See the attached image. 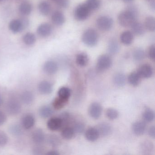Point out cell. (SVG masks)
<instances>
[{
    "mask_svg": "<svg viewBox=\"0 0 155 155\" xmlns=\"http://www.w3.org/2000/svg\"><path fill=\"white\" fill-rule=\"evenodd\" d=\"M99 36L94 29L89 28L85 31L82 36V41L88 47L96 46L98 41Z\"/></svg>",
    "mask_w": 155,
    "mask_h": 155,
    "instance_id": "cell-2",
    "label": "cell"
},
{
    "mask_svg": "<svg viewBox=\"0 0 155 155\" xmlns=\"http://www.w3.org/2000/svg\"><path fill=\"white\" fill-rule=\"evenodd\" d=\"M51 21L55 25L61 26L65 23V16L61 12L56 11L52 13Z\"/></svg>",
    "mask_w": 155,
    "mask_h": 155,
    "instance_id": "cell-17",
    "label": "cell"
},
{
    "mask_svg": "<svg viewBox=\"0 0 155 155\" xmlns=\"http://www.w3.org/2000/svg\"><path fill=\"white\" fill-rule=\"evenodd\" d=\"M114 84L119 87H124L126 83V77L124 73L118 72L113 78Z\"/></svg>",
    "mask_w": 155,
    "mask_h": 155,
    "instance_id": "cell-24",
    "label": "cell"
},
{
    "mask_svg": "<svg viewBox=\"0 0 155 155\" xmlns=\"http://www.w3.org/2000/svg\"><path fill=\"white\" fill-rule=\"evenodd\" d=\"M120 46L117 41L115 39H112L110 41L108 45V51L111 55H115L119 52Z\"/></svg>",
    "mask_w": 155,
    "mask_h": 155,
    "instance_id": "cell-25",
    "label": "cell"
},
{
    "mask_svg": "<svg viewBox=\"0 0 155 155\" xmlns=\"http://www.w3.org/2000/svg\"><path fill=\"white\" fill-rule=\"evenodd\" d=\"M9 28L10 30L14 33H19L24 30L19 19L11 21L9 25Z\"/></svg>",
    "mask_w": 155,
    "mask_h": 155,
    "instance_id": "cell-19",
    "label": "cell"
},
{
    "mask_svg": "<svg viewBox=\"0 0 155 155\" xmlns=\"http://www.w3.org/2000/svg\"><path fill=\"white\" fill-rule=\"evenodd\" d=\"M102 112V106L98 102H93L89 107V114L91 118L94 119H98L101 116Z\"/></svg>",
    "mask_w": 155,
    "mask_h": 155,
    "instance_id": "cell-7",
    "label": "cell"
},
{
    "mask_svg": "<svg viewBox=\"0 0 155 155\" xmlns=\"http://www.w3.org/2000/svg\"><path fill=\"white\" fill-rule=\"evenodd\" d=\"M106 115L109 119L114 120L118 117L119 113L117 110L112 108H110L106 110Z\"/></svg>",
    "mask_w": 155,
    "mask_h": 155,
    "instance_id": "cell-41",
    "label": "cell"
},
{
    "mask_svg": "<svg viewBox=\"0 0 155 155\" xmlns=\"http://www.w3.org/2000/svg\"><path fill=\"white\" fill-rule=\"evenodd\" d=\"M85 136L87 140L91 142L96 141L100 136L97 128L92 127L87 129Z\"/></svg>",
    "mask_w": 155,
    "mask_h": 155,
    "instance_id": "cell-14",
    "label": "cell"
},
{
    "mask_svg": "<svg viewBox=\"0 0 155 155\" xmlns=\"http://www.w3.org/2000/svg\"><path fill=\"white\" fill-rule=\"evenodd\" d=\"M23 41L26 45L31 46L36 42V36L31 32H27L23 36Z\"/></svg>",
    "mask_w": 155,
    "mask_h": 155,
    "instance_id": "cell-30",
    "label": "cell"
},
{
    "mask_svg": "<svg viewBox=\"0 0 155 155\" xmlns=\"http://www.w3.org/2000/svg\"><path fill=\"white\" fill-rule=\"evenodd\" d=\"M145 53L141 48L136 49L133 52V59L136 61H140L145 58Z\"/></svg>",
    "mask_w": 155,
    "mask_h": 155,
    "instance_id": "cell-38",
    "label": "cell"
},
{
    "mask_svg": "<svg viewBox=\"0 0 155 155\" xmlns=\"http://www.w3.org/2000/svg\"><path fill=\"white\" fill-rule=\"evenodd\" d=\"M39 113L41 117L47 118L53 114V111L51 107L48 106H43L40 108Z\"/></svg>",
    "mask_w": 155,
    "mask_h": 155,
    "instance_id": "cell-29",
    "label": "cell"
},
{
    "mask_svg": "<svg viewBox=\"0 0 155 155\" xmlns=\"http://www.w3.org/2000/svg\"><path fill=\"white\" fill-rule=\"evenodd\" d=\"M19 10L21 15L24 16L30 15L32 11V6L28 2H23L20 5Z\"/></svg>",
    "mask_w": 155,
    "mask_h": 155,
    "instance_id": "cell-22",
    "label": "cell"
},
{
    "mask_svg": "<svg viewBox=\"0 0 155 155\" xmlns=\"http://www.w3.org/2000/svg\"><path fill=\"white\" fill-rule=\"evenodd\" d=\"M76 62L77 65L80 67H86L88 63V56L84 52L78 53L76 56Z\"/></svg>",
    "mask_w": 155,
    "mask_h": 155,
    "instance_id": "cell-21",
    "label": "cell"
},
{
    "mask_svg": "<svg viewBox=\"0 0 155 155\" xmlns=\"http://www.w3.org/2000/svg\"><path fill=\"white\" fill-rule=\"evenodd\" d=\"M71 95V90L67 87H62L58 91V97L68 101Z\"/></svg>",
    "mask_w": 155,
    "mask_h": 155,
    "instance_id": "cell-31",
    "label": "cell"
},
{
    "mask_svg": "<svg viewBox=\"0 0 155 155\" xmlns=\"http://www.w3.org/2000/svg\"><path fill=\"white\" fill-rule=\"evenodd\" d=\"M46 154L48 155H59L60 153L57 150H51L49 151Z\"/></svg>",
    "mask_w": 155,
    "mask_h": 155,
    "instance_id": "cell-51",
    "label": "cell"
},
{
    "mask_svg": "<svg viewBox=\"0 0 155 155\" xmlns=\"http://www.w3.org/2000/svg\"><path fill=\"white\" fill-rule=\"evenodd\" d=\"M59 117L61 120L62 122V126H63L68 122L70 118V115L67 111H64L60 115Z\"/></svg>",
    "mask_w": 155,
    "mask_h": 155,
    "instance_id": "cell-43",
    "label": "cell"
},
{
    "mask_svg": "<svg viewBox=\"0 0 155 155\" xmlns=\"http://www.w3.org/2000/svg\"><path fill=\"white\" fill-rule=\"evenodd\" d=\"M21 106L20 102L12 99L8 101L7 104V110L11 115H17L21 111Z\"/></svg>",
    "mask_w": 155,
    "mask_h": 155,
    "instance_id": "cell-6",
    "label": "cell"
},
{
    "mask_svg": "<svg viewBox=\"0 0 155 155\" xmlns=\"http://www.w3.org/2000/svg\"><path fill=\"white\" fill-rule=\"evenodd\" d=\"M153 148V144L149 141H144L140 146V149L144 154H148L149 152L152 151Z\"/></svg>",
    "mask_w": 155,
    "mask_h": 155,
    "instance_id": "cell-39",
    "label": "cell"
},
{
    "mask_svg": "<svg viewBox=\"0 0 155 155\" xmlns=\"http://www.w3.org/2000/svg\"><path fill=\"white\" fill-rule=\"evenodd\" d=\"M2 1H3V0H0V2H1Z\"/></svg>",
    "mask_w": 155,
    "mask_h": 155,
    "instance_id": "cell-54",
    "label": "cell"
},
{
    "mask_svg": "<svg viewBox=\"0 0 155 155\" xmlns=\"http://www.w3.org/2000/svg\"><path fill=\"white\" fill-rule=\"evenodd\" d=\"M141 77L137 72H131L128 78L129 83L132 86H137L140 83Z\"/></svg>",
    "mask_w": 155,
    "mask_h": 155,
    "instance_id": "cell-28",
    "label": "cell"
},
{
    "mask_svg": "<svg viewBox=\"0 0 155 155\" xmlns=\"http://www.w3.org/2000/svg\"><path fill=\"white\" fill-rule=\"evenodd\" d=\"M48 142L51 146L53 147H58L60 144V140L58 136L55 135H50L48 137Z\"/></svg>",
    "mask_w": 155,
    "mask_h": 155,
    "instance_id": "cell-40",
    "label": "cell"
},
{
    "mask_svg": "<svg viewBox=\"0 0 155 155\" xmlns=\"http://www.w3.org/2000/svg\"><path fill=\"white\" fill-rule=\"evenodd\" d=\"M96 128L99 133L100 136L103 137L109 136L112 131V127L110 124L107 122H103L99 123Z\"/></svg>",
    "mask_w": 155,
    "mask_h": 155,
    "instance_id": "cell-11",
    "label": "cell"
},
{
    "mask_svg": "<svg viewBox=\"0 0 155 155\" xmlns=\"http://www.w3.org/2000/svg\"><path fill=\"white\" fill-rule=\"evenodd\" d=\"M122 1L126 3H130V2H132L133 0H122Z\"/></svg>",
    "mask_w": 155,
    "mask_h": 155,
    "instance_id": "cell-53",
    "label": "cell"
},
{
    "mask_svg": "<svg viewBox=\"0 0 155 155\" xmlns=\"http://www.w3.org/2000/svg\"><path fill=\"white\" fill-rule=\"evenodd\" d=\"M130 27H131L132 32L136 35L140 36V35H143L145 33V27L144 25L140 22L135 21Z\"/></svg>",
    "mask_w": 155,
    "mask_h": 155,
    "instance_id": "cell-27",
    "label": "cell"
},
{
    "mask_svg": "<svg viewBox=\"0 0 155 155\" xmlns=\"http://www.w3.org/2000/svg\"><path fill=\"white\" fill-rule=\"evenodd\" d=\"M113 24V20L108 16L100 17L96 21V25L98 28L102 31H108L110 30L112 28Z\"/></svg>",
    "mask_w": 155,
    "mask_h": 155,
    "instance_id": "cell-3",
    "label": "cell"
},
{
    "mask_svg": "<svg viewBox=\"0 0 155 155\" xmlns=\"http://www.w3.org/2000/svg\"><path fill=\"white\" fill-rule=\"evenodd\" d=\"M145 28L150 31H154L155 29V20L154 17H148L145 21Z\"/></svg>",
    "mask_w": 155,
    "mask_h": 155,
    "instance_id": "cell-35",
    "label": "cell"
},
{
    "mask_svg": "<svg viewBox=\"0 0 155 155\" xmlns=\"http://www.w3.org/2000/svg\"><path fill=\"white\" fill-rule=\"evenodd\" d=\"M38 90L41 94L48 95L51 94L53 91L52 84L47 81H41L38 85Z\"/></svg>",
    "mask_w": 155,
    "mask_h": 155,
    "instance_id": "cell-16",
    "label": "cell"
},
{
    "mask_svg": "<svg viewBox=\"0 0 155 155\" xmlns=\"http://www.w3.org/2000/svg\"><path fill=\"white\" fill-rule=\"evenodd\" d=\"M8 138L7 134L0 130V147H3L8 143Z\"/></svg>",
    "mask_w": 155,
    "mask_h": 155,
    "instance_id": "cell-44",
    "label": "cell"
},
{
    "mask_svg": "<svg viewBox=\"0 0 155 155\" xmlns=\"http://www.w3.org/2000/svg\"><path fill=\"white\" fill-rule=\"evenodd\" d=\"M45 133L41 129H37L32 132L31 135L32 140L37 144H41L45 140Z\"/></svg>",
    "mask_w": 155,
    "mask_h": 155,
    "instance_id": "cell-15",
    "label": "cell"
},
{
    "mask_svg": "<svg viewBox=\"0 0 155 155\" xmlns=\"http://www.w3.org/2000/svg\"><path fill=\"white\" fill-rule=\"evenodd\" d=\"M137 72L141 78H149L153 75V69L149 64H143L139 68Z\"/></svg>",
    "mask_w": 155,
    "mask_h": 155,
    "instance_id": "cell-8",
    "label": "cell"
},
{
    "mask_svg": "<svg viewBox=\"0 0 155 155\" xmlns=\"http://www.w3.org/2000/svg\"><path fill=\"white\" fill-rule=\"evenodd\" d=\"M21 99L24 104L29 105L32 103L34 99V97L32 92L27 91H24L21 96Z\"/></svg>",
    "mask_w": 155,
    "mask_h": 155,
    "instance_id": "cell-26",
    "label": "cell"
},
{
    "mask_svg": "<svg viewBox=\"0 0 155 155\" xmlns=\"http://www.w3.org/2000/svg\"><path fill=\"white\" fill-rule=\"evenodd\" d=\"M147 125L144 121H138L134 122L132 125L133 133L137 136H141L146 130Z\"/></svg>",
    "mask_w": 155,
    "mask_h": 155,
    "instance_id": "cell-12",
    "label": "cell"
},
{
    "mask_svg": "<svg viewBox=\"0 0 155 155\" xmlns=\"http://www.w3.org/2000/svg\"><path fill=\"white\" fill-rule=\"evenodd\" d=\"M52 1L61 8H67L69 4L68 0H52Z\"/></svg>",
    "mask_w": 155,
    "mask_h": 155,
    "instance_id": "cell-45",
    "label": "cell"
},
{
    "mask_svg": "<svg viewBox=\"0 0 155 155\" xmlns=\"http://www.w3.org/2000/svg\"><path fill=\"white\" fill-rule=\"evenodd\" d=\"M47 126L50 130L56 131L58 130L63 126L62 121L59 117H53L48 120Z\"/></svg>",
    "mask_w": 155,
    "mask_h": 155,
    "instance_id": "cell-13",
    "label": "cell"
},
{
    "mask_svg": "<svg viewBox=\"0 0 155 155\" xmlns=\"http://www.w3.org/2000/svg\"><path fill=\"white\" fill-rule=\"evenodd\" d=\"M75 133L77 134H81L83 133L85 130V125L82 122H76L72 128Z\"/></svg>",
    "mask_w": 155,
    "mask_h": 155,
    "instance_id": "cell-42",
    "label": "cell"
},
{
    "mask_svg": "<svg viewBox=\"0 0 155 155\" xmlns=\"http://www.w3.org/2000/svg\"><path fill=\"white\" fill-rule=\"evenodd\" d=\"M3 103V98L2 96L0 94V107L2 106Z\"/></svg>",
    "mask_w": 155,
    "mask_h": 155,
    "instance_id": "cell-52",
    "label": "cell"
},
{
    "mask_svg": "<svg viewBox=\"0 0 155 155\" xmlns=\"http://www.w3.org/2000/svg\"><path fill=\"white\" fill-rule=\"evenodd\" d=\"M52 27L49 23H44L40 25L37 29V33L43 38L48 37L52 32Z\"/></svg>",
    "mask_w": 155,
    "mask_h": 155,
    "instance_id": "cell-9",
    "label": "cell"
},
{
    "mask_svg": "<svg viewBox=\"0 0 155 155\" xmlns=\"http://www.w3.org/2000/svg\"><path fill=\"white\" fill-rule=\"evenodd\" d=\"M155 45H151L150 47L148 50L149 57L150 59L153 61L155 60Z\"/></svg>",
    "mask_w": 155,
    "mask_h": 155,
    "instance_id": "cell-46",
    "label": "cell"
},
{
    "mask_svg": "<svg viewBox=\"0 0 155 155\" xmlns=\"http://www.w3.org/2000/svg\"><path fill=\"white\" fill-rule=\"evenodd\" d=\"M7 120V117L5 113L0 111V126L3 125Z\"/></svg>",
    "mask_w": 155,
    "mask_h": 155,
    "instance_id": "cell-48",
    "label": "cell"
},
{
    "mask_svg": "<svg viewBox=\"0 0 155 155\" xmlns=\"http://www.w3.org/2000/svg\"><path fill=\"white\" fill-rule=\"evenodd\" d=\"M22 23V26H23V28L25 30V29L27 28L29 25V21L28 19L27 18L25 17H22V18H19Z\"/></svg>",
    "mask_w": 155,
    "mask_h": 155,
    "instance_id": "cell-47",
    "label": "cell"
},
{
    "mask_svg": "<svg viewBox=\"0 0 155 155\" xmlns=\"http://www.w3.org/2000/svg\"><path fill=\"white\" fill-rule=\"evenodd\" d=\"M112 65V60L109 55L104 54L100 56L97 61V69L99 71H103L109 69Z\"/></svg>",
    "mask_w": 155,
    "mask_h": 155,
    "instance_id": "cell-4",
    "label": "cell"
},
{
    "mask_svg": "<svg viewBox=\"0 0 155 155\" xmlns=\"http://www.w3.org/2000/svg\"><path fill=\"white\" fill-rule=\"evenodd\" d=\"M75 134L73 128L70 127H67L63 129L61 131V136L66 140L71 139Z\"/></svg>",
    "mask_w": 155,
    "mask_h": 155,
    "instance_id": "cell-37",
    "label": "cell"
},
{
    "mask_svg": "<svg viewBox=\"0 0 155 155\" xmlns=\"http://www.w3.org/2000/svg\"><path fill=\"white\" fill-rule=\"evenodd\" d=\"M68 102V101L65 100L58 97L53 100L52 106L55 109L60 110L64 107Z\"/></svg>",
    "mask_w": 155,
    "mask_h": 155,
    "instance_id": "cell-36",
    "label": "cell"
},
{
    "mask_svg": "<svg viewBox=\"0 0 155 155\" xmlns=\"http://www.w3.org/2000/svg\"><path fill=\"white\" fill-rule=\"evenodd\" d=\"M9 130L12 134L15 136H20L23 133L22 127L18 124H12L9 128Z\"/></svg>",
    "mask_w": 155,
    "mask_h": 155,
    "instance_id": "cell-32",
    "label": "cell"
},
{
    "mask_svg": "<svg viewBox=\"0 0 155 155\" xmlns=\"http://www.w3.org/2000/svg\"><path fill=\"white\" fill-rule=\"evenodd\" d=\"M51 6L48 2L43 1L41 2L38 5V10L41 15L48 16L51 11Z\"/></svg>",
    "mask_w": 155,
    "mask_h": 155,
    "instance_id": "cell-23",
    "label": "cell"
},
{
    "mask_svg": "<svg viewBox=\"0 0 155 155\" xmlns=\"http://www.w3.org/2000/svg\"><path fill=\"white\" fill-rule=\"evenodd\" d=\"M43 71L46 74L53 75L58 71V64L53 61H48L43 65Z\"/></svg>",
    "mask_w": 155,
    "mask_h": 155,
    "instance_id": "cell-10",
    "label": "cell"
},
{
    "mask_svg": "<svg viewBox=\"0 0 155 155\" xmlns=\"http://www.w3.org/2000/svg\"><path fill=\"white\" fill-rule=\"evenodd\" d=\"M42 152H43V149H42V148L41 147L38 146V147H35L33 149V152H34V154L35 155L42 154Z\"/></svg>",
    "mask_w": 155,
    "mask_h": 155,
    "instance_id": "cell-49",
    "label": "cell"
},
{
    "mask_svg": "<svg viewBox=\"0 0 155 155\" xmlns=\"http://www.w3.org/2000/svg\"><path fill=\"white\" fill-rule=\"evenodd\" d=\"M85 4L91 11L98 9L101 5V0H87Z\"/></svg>",
    "mask_w": 155,
    "mask_h": 155,
    "instance_id": "cell-34",
    "label": "cell"
},
{
    "mask_svg": "<svg viewBox=\"0 0 155 155\" xmlns=\"http://www.w3.org/2000/svg\"><path fill=\"white\" fill-rule=\"evenodd\" d=\"M133 33L129 31L122 32L120 36V41L126 46L130 45L133 41Z\"/></svg>",
    "mask_w": 155,
    "mask_h": 155,
    "instance_id": "cell-20",
    "label": "cell"
},
{
    "mask_svg": "<svg viewBox=\"0 0 155 155\" xmlns=\"http://www.w3.org/2000/svg\"><path fill=\"white\" fill-rule=\"evenodd\" d=\"M155 126H152L149 129L148 134L152 138H155Z\"/></svg>",
    "mask_w": 155,
    "mask_h": 155,
    "instance_id": "cell-50",
    "label": "cell"
},
{
    "mask_svg": "<svg viewBox=\"0 0 155 155\" xmlns=\"http://www.w3.org/2000/svg\"><path fill=\"white\" fill-rule=\"evenodd\" d=\"M91 11L85 3L79 5L74 12L75 18L80 21L87 19L90 14Z\"/></svg>",
    "mask_w": 155,
    "mask_h": 155,
    "instance_id": "cell-5",
    "label": "cell"
},
{
    "mask_svg": "<svg viewBox=\"0 0 155 155\" xmlns=\"http://www.w3.org/2000/svg\"><path fill=\"white\" fill-rule=\"evenodd\" d=\"M34 117L31 114H27L23 117L21 120L22 126L25 129H30L35 125Z\"/></svg>",
    "mask_w": 155,
    "mask_h": 155,
    "instance_id": "cell-18",
    "label": "cell"
},
{
    "mask_svg": "<svg viewBox=\"0 0 155 155\" xmlns=\"http://www.w3.org/2000/svg\"><path fill=\"white\" fill-rule=\"evenodd\" d=\"M143 118L147 122H151L154 120L155 114L154 111L149 108H147L143 112Z\"/></svg>",
    "mask_w": 155,
    "mask_h": 155,
    "instance_id": "cell-33",
    "label": "cell"
},
{
    "mask_svg": "<svg viewBox=\"0 0 155 155\" xmlns=\"http://www.w3.org/2000/svg\"><path fill=\"white\" fill-rule=\"evenodd\" d=\"M131 8L122 12L119 15L118 21L120 25L122 27L125 28L130 27L136 21L137 11L134 8Z\"/></svg>",
    "mask_w": 155,
    "mask_h": 155,
    "instance_id": "cell-1",
    "label": "cell"
}]
</instances>
